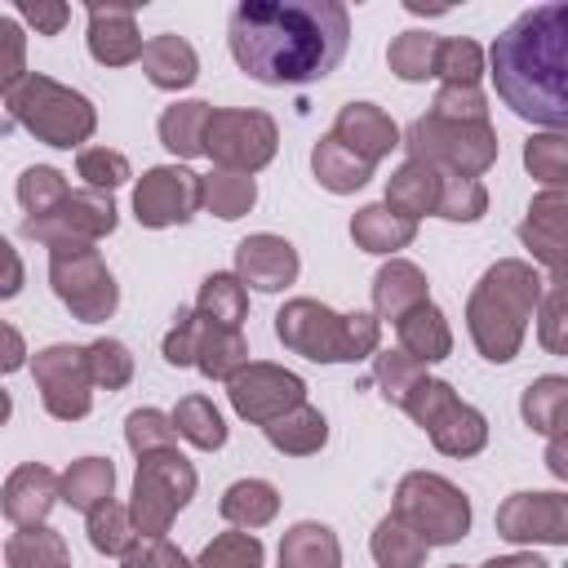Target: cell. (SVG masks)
<instances>
[{
    "label": "cell",
    "mask_w": 568,
    "mask_h": 568,
    "mask_svg": "<svg viewBox=\"0 0 568 568\" xmlns=\"http://www.w3.org/2000/svg\"><path fill=\"white\" fill-rule=\"evenodd\" d=\"M226 44L257 84H311L346 58L351 9L342 0H240L226 18Z\"/></svg>",
    "instance_id": "1"
},
{
    "label": "cell",
    "mask_w": 568,
    "mask_h": 568,
    "mask_svg": "<svg viewBox=\"0 0 568 568\" xmlns=\"http://www.w3.org/2000/svg\"><path fill=\"white\" fill-rule=\"evenodd\" d=\"M484 71L497 98L550 133L568 124V4L550 0L519 13L488 49Z\"/></svg>",
    "instance_id": "2"
},
{
    "label": "cell",
    "mask_w": 568,
    "mask_h": 568,
    "mask_svg": "<svg viewBox=\"0 0 568 568\" xmlns=\"http://www.w3.org/2000/svg\"><path fill=\"white\" fill-rule=\"evenodd\" d=\"M546 293V275L524 257H497L466 297V328L488 364H510L528 337V320Z\"/></svg>",
    "instance_id": "3"
},
{
    "label": "cell",
    "mask_w": 568,
    "mask_h": 568,
    "mask_svg": "<svg viewBox=\"0 0 568 568\" xmlns=\"http://www.w3.org/2000/svg\"><path fill=\"white\" fill-rule=\"evenodd\" d=\"M275 337L311 364H359L382 351V320L373 311L342 315L315 297H288L275 311Z\"/></svg>",
    "instance_id": "4"
},
{
    "label": "cell",
    "mask_w": 568,
    "mask_h": 568,
    "mask_svg": "<svg viewBox=\"0 0 568 568\" xmlns=\"http://www.w3.org/2000/svg\"><path fill=\"white\" fill-rule=\"evenodd\" d=\"M4 106H9L13 124H22L36 142L58 146V151H71V146L89 142L93 129H98L93 102H89L80 89L62 84V80H53V75H40V71H27V75L4 93Z\"/></svg>",
    "instance_id": "5"
},
{
    "label": "cell",
    "mask_w": 568,
    "mask_h": 568,
    "mask_svg": "<svg viewBox=\"0 0 568 568\" xmlns=\"http://www.w3.org/2000/svg\"><path fill=\"white\" fill-rule=\"evenodd\" d=\"M399 146L408 151V160L444 178H484L501 151L493 120H444L430 111L399 133Z\"/></svg>",
    "instance_id": "6"
},
{
    "label": "cell",
    "mask_w": 568,
    "mask_h": 568,
    "mask_svg": "<svg viewBox=\"0 0 568 568\" xmlns=\"http://www.w3.org/2000/svg\"><path fill=\"white\" fill-rule=\"evenodd\" d=\"M390 515L404 519L426 546H457L470 532V519H475L470 497L435 470H408L395 484Z\"/></svg>",
    "instance_id": "7"
},
{
    "label": "cell",
    "mask_w": 568,
    "mask_h": 568,
    "mask_svg": "<svg viewBox=\"0 0 568 568\" xmlns=\"http://www.w3.org/2000/svg\"><path fill=\"white\" fill-rule=\"evenodd\" d=\"M399 408L430 435L435 453H444V457H475L488 444V417L475 404H466L457 395V386L444 382V377H430L426 373L408 390V399Z\"/></svg>",
    "instance_id": "8"
},
{
    "label": "cell",
    "mask_w": 568,
    "mask_h": 568,
    "mask_svg": "<svg viewBox=\"0 0 568 568\" xmlns=\"http://www.w3.org/2000/svg\"><path fill=\"white\" fill-rule=\"evenodd\" d=\"M195 466L186 453L178 448H160L138 457V475H133V497H129V519L138 528V537H169L178 510L195 497Z\"/></svg>",
    "instance_id": "9"
},
{
    "label": "cell",
    "mask_w": 568,
    "mask_h": 568,
    "mask_svg": "<svg viewBox=\"0 0 568 568\" xmlns=\"http://www.w3.org/2000/svg\"><path fill=\"white\" fill-rule=\"evenodd\" d=\"M49 284L58 302L80 324H102L120 306V284L93 244H53L49 248Z\"/></svg>",
    "instance_id": "10"
},
{
    "label": "cell",
    "mask_w": 568,
    "mask_h": 568,
    "mask_svg": "<svg viewBox=\"0 0 568 568\" xmlns=\"http://www.w3.org/2000/svg\"><path fill=\"white\" fill-rule=\"evenodd\" d=\"M280 151V124L257 106H217L204 129V155L226 173H257Z\"/></svg>",
    "instance_id": "11"
},
{
    "label": "cell",
    "mask_w": 568,
    "mask_h": 568,
    "mask_svg": "<svg viewBox=\"0 0 568 568\" xmlns=\"http://www.w3.org/2000/svg\"><path fill=\"white\" fill-rule=\"evenodd\" d=\"M31 377H36V390H40L49 417L80 422V417L93 413V377H89L84 346L53 342V346L36 351L31 355Z\"/></svg>",
    "instance_id": "12"
},
{
    "label": "cell",
    "mask_w": 568,
    "mask_h": 568,
    "mask_svg": "<svg viewBox=\"0 0 568 568\" xmlns=\"http://www.w3.org/2000/svg\"><path fill=\"white\" fill-rule=\"evenodd\" d=\"M226 399L235 408L240 422L248 426H266L275 417H284L288 408L306 404V382L271 359H248L231 382H226Z\"/></svg>",
    "instance_id": "13"
},
{
    "label": "cell",
    "mask_w": 568,
    "mask_h": 568,
    "mask_svg": "<svg viewBox=\"0 0 568 568\" xmlns=\"http://www.w3.org/2000/svg\"><path fill=\"white\" fill-rule=\"evenodd\" d=\"M120 222L115 213V200L106 191H71L53 213L44 217H22V235L53 248V244H98L102 235H111Z\"/></svg>",
    "instance_id": "14"
},
{
    "label": "cell",
    "mask_w": 568,
    "mask_h": 568,
    "mask_svg": "<svg viewBox=\"0 0 568 568\" xmlns=\"http://www.w3.org/2000/svg\"><path fill=\"white\" fill-rule=\"evenodd\" d=\"M200 213V173L186 164H155L133 182V217L146 231L182 226Z\"/></svg>",
    "instance_id": "15"
},
{
    "label": "cell",
    "mask_w": 568,
    "mask_h": 568,
    "mask_svg": "<svg viewBox=\"0 0 568 568\" xmlns=\"http://www.w3.org/2000/svg\"><path fill=\"white\" fill-rule=\"evenodd\" d=\"M493 524L510 546H568V493H510Z\"/></svg>",
    "instance_id": "16"
},
{
    "label": "cell",
    "mask_w": 568,
    "mask_h": 568,
    "mask_svg": "<svg viewBox=\"0 0 568 568\" xmlns=\"http://www.w3.org/2000/svg\"><path fill=\"white\" fill-rule=\"evenodd\" d=\"M302 262H297V248L275 235V231H257V235H244L235 244V280L244 288H257V293H280L297 280Z\"/></svg>",
    "instance_id": "17"
},
{
    "label": "cell",
    "mask_w": 568,
    "mask_h": 568,
    "mask_svg": "<svg viewBox=\"0 0 568 568\" xmlns=\"http://www.w3.org/2000/svg\"><path fill=\"white\" fill-rule=\"evenodd\" d=\"M89 58L98 67H129L142 58V31L133 4H89Z\"/></svg>",
    "instance_id": "18"
},
{
    "label": "cell",
    "mask_w": 568,
    "mask_h": 568,
    "mask_svg": "<svg viewBox=\"0 0 568 568\" xmlns=\"http://www.w3.org/2000/svg\"><path fill=\"white\" fill-rule=\"evenodd\" d=\"M58 506V475L44 462H22L0 484V515L13 528H36Z\"/></svg>",
    "instance_id": "19"
},
{
    "label": "cell",
    "mask_w": 568,
    "mask_h": 568,
    "mask_svg": "<svg viewBox=\"0 0 568 568\" xmlns=\"http://www.w3.org/2000/svg\"><path fill=\"white\" fill-rule=\"evenodd\" d=\"M333 138L351 155H359L364 164H373V169H377V160H386L399 146V129H395V120L377 102H346L337 111V120H333Z\"/></svg>",
    "instance_id": "20"
},
{
    "label": "cell",
    "mask_w": 568,
    "mask_h": 568,
    "mask_svg": "<svg viewBox=\"0 0 568 568\" xmlns=\"http://www.w3.org/2000/svg\"><path fill=\"white\" fill-rule=\"evenodd\" d=\"M564 213H568V195L541 191V195H532V204L519 222L524 248L532 253V262H541L550 271L546 280H564Z\"/></svg>",
    "instance_id": "21"
},
{
    "label": "cell",
    "mask_w": 568,
    "mask_h": 568,
    "mask_svg": "<svg viewBox=\"0 0 568 568\" xmlns=\"http://www.w3.org/2000/svg\"><path fill=\"white\" fill-rule=\"evenodd\" d=\"M422 302H430V284H426V271L417 262L390 257L377 266V275H373V315L377 320L395 324L404 311H413Z\"/></svg>",
    "instance_id": "22"
},
{
    "label": "cell",
    "mask_w": 568,
    "mask_h": 568,
    "mask_svg": "<svg viewBox=\"0 0 568 568\" xmlns=\"http://www.w3.org/2000/svg\"><path fill=\"white\" fill-rule=\"evenodd\" d=\"M142 75L155 84V89H164V93H178V89H191L195 80H200V58H195V49H191V40H182V36H173V31H164V36H151L146 44H142Z\"/></svg>",
    "instance_id": "23"
},
{
    "label": "cell",
    "mask_w": 568,
    "mask_h": 568,
    "mask_svg": "<svg viewBox=\"0 0 568 568\" xmlns=\"http://www.w3.org/2000/svg\"><path fill=\"white\" fill-rule=\"evenodd\" d=\"M395 337H399V351L413 355L417 364H439V359L453 355V328H448V315L435 302H422V306L404 311L395 320Z\"/></svg>",
    "instance_id": "24"
},
{
    "label": "cell",
    "mask_w": 568,
    "mask_h": 568,
    "mask_svg": "<svg viewBox=\"0 0 568 568\" xmlns=\"http://www.w3.org/2000/svg\"><path fill=\"white\" fill-rule=\"evenodd\" d=\"M351 240H355V248H364V253L395 257L399 248H408V244L417 240V222L390 213L386 204H364V209H355V217H351Z\"/></svg>",
    "instance_id": "25"
},
{
    "label": "cell",
    "mask_w": 568,
    "mask_h": 568,
    "mask_svg": "<svg viewBox=\"0 0 568 568\" xmlns=\"http://www.w3.org/2000/svg\"><path fill=\"white\" fill-rule=\"evenodd\" d=\"M248 364V337L240 328H222L200 315V337H195V364L209 382H231Z\"/></svg>",
    "instance_id": "26"
},
{
    "label": "cell",
    "mask_w": 568,
    "mask_h": 568,
    "mask_svg": "<svg viewBox=\"0 0 568 568\" xmlns=\"http://www.w3.org/2000/svg\"><path fill=\"white\" fill-rule=\"evenodd\" d=\"M435 200H439V173L417 164V160H404L390 178H386V209L408 217V222H422L435 213Z\"/></svg>",
    "instance_id": "27"
},
{
    "label": "cell",
    "mask_w": 568,
    "mask_h": 568,
    "mask_svg": "<svg viewBox=\"0 0 568 568\" xmlns=\"http://www.w3.org/2000/svg\"><path fill=\"white\" fill-rule=\"evenodd\" d=\"M262 435H266V444H271L275 453H284V457H311V453H320V448L328 444V417H324L315 404H297V408H288L284 417L266 422Z\"/></svg>",
    "instance_id": "28"
},
{
    "label": "cell",
    "mask_w": 568,
    "mask_h": 568,
    "mask_svg": "<svg viewBox=\"0 0 568 568\" xmlns=\"http://www.w3.org/2000/svg\"><path fill=\"white\" fill-rule=\"evenodd\" d=\"M280 568H342V541L328 524L302 519L280 537Z\"/></svg>",
    "instance_id": "29"
},
{
    "label": "cell",
    "mask_w": 568,
    "mask_h": 568,
    "mask_svg": "<svg viewBox=\"0 0 568 568\" xmlns=\"http://www.w3.org/2000/svg\"><path fill=\"white\" fill-rule=\"evenodd\" d=\"M209 115H213V102L204 98H186V102H173L164 106L155 133H160V146L178 160H195L204 155V129H209Z\"/></svg>",
    "instance_id": "30"
},
{
    "label": "cell",
    "mask_w": 568,
    "mask_h": 568,
    "mask_svg": "<svg viewBox=\"0 0 568 568\" xmlns=\"http://www.w3.org/2000/svg\"><path fill=\"white\" fill-rule=\"evenodd\" d=\"M311 173H315V182H320L328 195H355V191L368 186L373 164H364V160L351 155L333 133H324V138L311 146Z\"/></svg>",
    "instance_id": "31"
},
{
    "label": "cell",
    "mask_w": 568,
    "mask_h": 568,
    "mask_svg": "<svg viewBox=\"0 0 568 568\" xmlns=\"http://www.w3.org/2000/svg\"><path fill=\"white\" fill-rule=\"evenodd\" d=\"M217 515H222L231 528L257 532V528H266V524L280 515V488H275L271 479H235V484L222 493Z\"/></svg>",
    "instance_id": "32"
},
{
    "label": "cell",
    "mask_w": 568,
    "mask_h": 568,
    "mask_svg": "<svg viewBox=\"0 0 568 568\" xmlns=\"http://www.w3.org/2000/svg\"><path fill=\"white\" fill-rule=\"evenodd\" d=\"M111 493H115V466H111V457H75L58 475V501H67L80 515H89L93 506H102Z\"/></svg>",
    "instance_id": "33"
},
{
    "label": "cell",
    "mask_w": 568,
    "mask_h": 568,
    "mask_svg": "<svg viewBox=\"0 0 568 568\" xmlns=\"http://www.w3.org/2000/svg\"><path fill=\"white\" fill-rule=\"evenodd\" d=\"M519 413L528 422V430L537 435H564V413H568V377L559 373H546V377H532L524 386V399H519Z\"/></svg>",
    "instance_id": "34"
},
{
    "label": "cell",
    "mask_w": 568,
    "mask_h": 568,
    "mask_svg": "<svg viewBox=\"0 0 568 568\" xmlns=\"http://www.w3.org/2000/svg\"><path fill=\"white\" fill-rule=\"evenodd\" d=\"M253 204H257V182L248 173H226V169L200 173V209L204 213H213L222 222H235Z\"/></svg>",
    "instance_id": "35"
},
{
    "label": "cell",
    "mask_w": 568,
    "mask_h": 568,
    "mask_svg": "<svg viewBox=\"0 0 568 568\" xmlns=\"http://www.w3.org/2000/svg\"><path fill=\"white\" fill-rule=\"evenodd\" d=\"M195 315H204L222 328H240L248 320V288L235 280V271H213V275L200 280Z\"/></svg>",
    "instance_id": "36"
},
{
    "label": "cell",
    "mask_w": 568,
    "mask_h": 568,
    "mask_svg": "<svg viewBox=\"0 0 568 568\" xmlns=\"http://www.w3.org/2000/svg\"><path fill=\"white\" fill-rule=\"evenodd\" d=\"M169 422L200 453H217L226 444V422H222V413H217V404L209 395H182L178 408L169 413Z\"/></svg>",
    "instance_id": "37"
},
{
    "label": "cell",
    "mask_w": 568,
    "mask_h": 568,
    "mask_svg": "<svg viewBox=\"0 0 568 568\" xmlns=\"http://www.w3.org/2000/svg\"><path fill=\"white\" fill-rule=\"evenodd\" d=\"M4 564L9 568H62V564H71V550L58 528L36 524V528H18L4 541Z\"/></svg>",
    "instance_id": "38"
},
{
    "label": "cell",
    "mask_w": 568,
    "mask_h": 568,
    "mask_svg": "<svg viewBox=\"0 0 568 568\" xmlns=\"http://www.w3.org/2000/svg\"><path fill=\"white\" fill-rule=\"evenodd\" d=\"M368 550H373V564L377 568H426V541L395 515L377 519L373 537H368Z\"/></svg>",
    "instance_id": "39"
},
{
    "label": "cell",
    "mask_w": 568,
    "mask_h": 568,
    "mask_svg": "<svg viewBox=\"0 0 568 568\" xmlns=\"http://www.w3.org/2000/svg\"><path fill=\"white\" fill-rule=\"evenodd\" d=\"M430 80L439 84H457V89H479L484 80V49L466 36H444L435 40V67Z\"/></svg>",
    "instance_id": "40"
},
{
    "label": "cell",
    "mask_w": 568,
    "mask_h": 568,
    "mask_svg": "<svg viewBox=\"0 0 568 568\" xmlns=\"http://www.w3.org/2000/svg\"><path fill=\"white\" fill-rule=\"evenodd\" d=\"M266 564V546L257 532H244V528H226L217 532L195 559L191 568H262Z\"/></svg>",
    "instance_id": "41"
},
{
    "label": "cell",
    "mask_w": 568,
    "mask_h": 568,
    "mask_svg": "<svg viewBox=\"0 0 568 568\" xmlns=\"http://www.w3.org/2000/svg\"><path fill=\"white\" fill-rule=\"evenodd\" d=\"M84 519H89V546H93L98 555H124V550L138 541V528H133V519H129V501L106 497V501L93 506Z\"/></svg>",
    "instance_id": "42"
},
{
    "label": "cell",
    "mask_w": 568,
    "mask_h": 568,
    "mask_svg": "<svg viewBox=\"0 0 568 568\" xmlns=\"http://www.w3.org/2000/svg\"><path fill=\"white\" fill-rule=\"evenodd\" d=\"M67 195H71L67 173L53 169V164H31V169H22V178H18V204H22L27 217H44V213H53Z\"/></svg>",
    "instance_id": "43"
},
{
    "label": "cell",
    "mask_w": 568,
    "mask_h": 568,
    "mask_svg": "<svg viewBox=\"0 0 568 568\" xmlns=\"http://www.w3.org/2000/svg\"><path fill=\"white\" fill-rule=\"evenodd\" d=\"M435 40L430 31H399L386 49V67L404 80V84H422L430 80V67H435Z\"/></svg>",
    "instance_id": "44"
},
{
    "label": "cell",
    "mask_w": 568,
    "mask_h": 568,
    "mask_svg": "<svg viewBox=\"0 0 568 568\" xmlns=\"http://www.w3.org/2000/svg\"><path fill=\"white\" fill-rule=\"evenodd\" d=\"M484 213H488V186L479 178H444L439 173L435 217H444V222H479Z\"/></svg>",
    "instance_id": "45"
},
{
    "label": "cell",
    "mask_w": 568,
    "mask_h": 568,
    "mask_svg": "<svg viewBox=\"0 0 568 568\" xmlns=\"http://www.w3.org/2000/svg\"><path fill=\"white\" fill-rule=\"evenodd\" d=\"M426 377V364H417L413 355H404L399 346L395 351H373V382H377V390H382V399L386 404H404L408 399V390L417 386Z\"/></svg>",
    "instance_id": "46"
},
{
    "label": "cell",
    "mask_w": 568,
    "mask_h": 568,
    "mask_svg": "<svg viewBox=\"0 0 568 568\" xmlns=\"http://www.w3.org/2000/svg\"><path fill=\"white\" fill-rule=\"evenodd\" d=\"M524 169L546 182V191H564L568 178V138L564 133H532L524 142Z\"/></svg>",
    "instance_id": "47"
},
{
    "label": "cell",
    "mask_w": 568,
    "mask_h": 568,
    "mask_svg": "<svg viewBox=\"0 0 568 568\" xmlns=\"http://www.w3.org/2000/svg\"><path fill=\"white\" fill-rule=\"evenodd\" d=\"M84 359H89V377L98 390H124L133 382V355L120 337H98L84 346Z\"/></svg>",
    "instance_id": "48"
},
{
    "label": "cell",
    "mask_w": 568,
    "mask_h": 568,
    "mask_svg": "<svg viewBox=\"0 0 568 568\" xmlns=\"http://www.w3.org/2000/svg\"><path fill=\"white\" fill-rule=\"evenodd\" d=\"M75 173L84 178L89 191H106V195L133 178L129 155H124V151H111V146H80V155H75Z\"/></svg>",
    "instance_id": "49"
},
{
    "label": "cell",
    "mask_w": 568,
    "mask_h": 568,
    "mask_svg": "<svg viewBox=\"0 0 568 568\" xmlns=\"http://www.w3.org/2000/svg\"><path fill=\"white\" fill-rule=\"evenodd\" d=\"M124 444L133 448V457H146V453H160V448H178V430H173L169 413L133 408L124 417Z\"/></svg>",
    "instance_id": "50"
},
{
    "label": "cell",
    "mask_w": 568,
    "mask_h": 568,
    "mask_svg": "<svg viewBox=\"0 0 568 568\" xmlns=\"http://www.w3.org/2000/svg\"><path fill=\"white\" fill-rule=\"evenodd\" d=\"M27 75V31L18 18L0 13V93H9Z\"/></svg>",
    "instance_id": "51"
},
{
    "label": "cell",
    "mask_w": 568,
    "mask_h": 568,
    "mask_svg": "<svg viewBox=\"0 0 568 568\" xmlns=\"http://www.w3.org/2000/svg\"><path fill=\"white\" fill-rule=\"evenodd\" d=\"M430 115H444V120H488V98H484V89L439 84L435 102H430Z\"/></svg>",
    "instance_id": "52"
},
{
    "label": "cell",
    "mask_w": 568,
    "mask_h": 568,
    "mask_svg": "<svg viewBox=\"0 0 568 568\" xmlns=\"http://www.w3.org/2000/svg\"><path fill=\"white\" fill-rule=\"evenodd\" d=\"M120 568H191V559L169 537H138L120 555Z\"/></svg>",
    "instance_id": "53"
},
{
    "label": "cell",
    "mask_w": 568,
    "mask_h": 568,
    "mask_svg": "<svg viewBox=\"0 0 568 568\" xmlns=\"http://www.w3.org/2000/svg\"><path fill=\"white\" fill-rule=\"evenodd\" d=\"M195 337H200V315L195 306H178L173 328L164 333V359L173 368H191L195 364Z\"/></svg>",
    "instance_id": "54"
},
{
    "label": "cell",
    "mask_w": 568,
    "mask_h": 568,
    "mask_svg": "<svg viewBox=\"0 0 568 568\" xmlns=\"http://www.w3.org/2000/svg\"><path fill=\"white\" fill-rule=\"evenodd\" d=\"M532 320L541 328V346L550 355H559L564 351V337H559V328H564V280H546V293H541Z\"/></svg>",
    "instance_id": "55"
},
{
    "label": "cell",
    "mask_w": 568,
    "mask_h": 568,
    "mask_svg": "<svg viewBox=\"0 0 568 568\" xmlns=\"http://www.w3.org/2000/svg\"><path fill=\"white\" fill-rule=\"evenodd\" d=\"M18 22L36 27V36H58L71 22V4H62V0H18Z\"/></svg>",
    "instance_id": "56"
},
{
    "label": "cell",
    "mask_w": 568,
    "mask_h": 568,
    "mask_svg": "<svg viewBox=\"0 0 568 568\" xmlns=\"http://www.w3.org/2000/svg\"><path fill=\"white\" fill-rule=\"evenodd\" d=\"M22 284H27V266H22L18 248L0 235V302L18 297V293H22Z\"/></svg>",
    "instance_id": "57"
},
{
    "label": "cell",
    "mask_w": 568,
    "mask_h": 568,
    "mask_svg": "<svg viewBox=\"0 0 568 568\" xmlns=\"http://www.w3.org/2000/svg\"><path fill=\"white\" fill-rule=\"evenodd\" d=\"M18 368H27V342H22V333L13 324L0 320V377L18 373Z\"/></svg>",
    "instance_id": "58"
},
{
    "label": "cell",
    "mask_w": 568,
    "mask_h": 568,
    "mask_svg": "<svg viewBox=\"0 0 568 568\" xmlns=\"http://www.w3.org/2000/svg\"><path fill=\"white\" fill-rule=\"evenodd\" d=\"M479 568H550L541 555H532V550H510V555H493V559H484Z\"/></svg>",
    "instance_id": "59"
},
{
    "label": "cell",
    "mask_w": 568,
    "mask_h": 568,
    "mask_svg": "<svg viewBox=\"0 0 568 568\" xmlns=\"http://www.w3.org/2000/svg\"><path fill=\"white\" fill-rule=\"evenodd\" d=\"M546 466H550V475H555V479H568V462H564V435H550Z\"/></svg>",
    "instance_id": "60"
},
{
    "label": "cell",
    "mask_w": 568,
    "mask_h": 568,
    "mask_svg": "<svg viewBox=\"0 0 568 568\" xmlns=\"http://www.w3.org/2000/svg\"><path fill=\"white\" fill-rule=\"evenodd\" d=\"M9 417H13V399H9V390L0 386V426H4Z\"/></svg>",
    "instance_id": "61"
},
{
    "label": "cell",
    "mask_w": 568,
    "mask_h": 568,
    "mask_svg": "<svg viewBox=\"0 0 568 568\" xmlns=\"http://www.w3.org/2000/svg\"><path fill=\"white\" fill-rule=\"evenodd\" d=\"M448 568H466V564H448Z\"/></svg>",
    "instance_id": "62"
},
{
    "label": "cell",
    "mask_w": 568,
    "mask_h": 568,
    "mask_svg": "<svg viewBox=\"0 0 568 568\" xmlns=\"http://www.w3.org/2000/svg\"><path fill=\"white\" fill-rule=\"evenodd\" d=\"M62 568H71V564H62Z\"/></svg>",
    "instance_id": "63"
}]
</instances>
